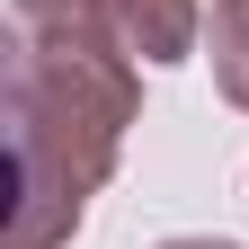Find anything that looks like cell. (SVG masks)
<instances>
[{"label": "cell", "instance_id": "cell-1", "mask_svg": "<svg viewBox=\"0 0 249 249\" xmlns=\"http://www.w3.org/2000/svg\"><path fill=\"white\" fill-rule=\"evenodd\" d=\"M134 53L98 18L36 27L9 62V231L0 249H62L89 196L107 187L124 124H134Z\"/></svg>", "mask_w": 249, "mask_h": 249}, {"label": "cell", "instance_id": "cell-3", "mask_svg": "<svg viewBox=\"0 0 249 249\" xmlns=\"http://www.w3.org/2000/svg\"><path fill=\"white\" fill-rule=\"evenodd\" d=\"M205 45H213V89L249 116V0H213Z\"/></svg>", "mask_w": 249, "mask_h": 249}, {"label": "cell", "instance_id": "cell-2", "mask_svg": "<svg viewBox=\"0 0 249 249\" xmlns=\"http://www.w3.org/2000/svg\"><path fill=\"white\" fill-rule=\"evenodd\" d=\"M89 18H98L134 62H151V71H160V62H187L196 36H205L196 0H89Z\"/></svg>", "mask_w": 249, "mask_h": 249}, {"label": "cell", "instance_id": "cell-4", "mask_svg": "<svg viewBox=\"0 0 249 249\" xmlns=\"http://www.w3.org/2000/svg\"><path fill=\"white\" fill-rule=\"evenodd\" d=\"M80 9H89V0H18L27 27H62V18H80Z\"/></svg>", "mask_w": 249, "mask_h": 249}, {"label": "cell", "instance_id": "cell-5", "mask_svg": "<svg viewBox=\"0 0 249 249\" xmlns=\"http://www.w3.org/2000/svg\"><path fill=\"white\" fill-rule=\"evenodd\" d=\"M160 249H240V240H205V231H178V240H160Z\"/></svg>", "mask_w": 249, "mask_h": 249}]
</instances>
